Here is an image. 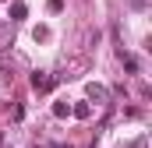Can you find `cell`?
Returning a JSON list of instances; mask_svg holds the SVG:
<instances>
[{
    "label": "cell",
    "instance_id": "2",
    "mask_svg": "<svg viewBox=\"0 0 152 148\" xmlns=\"http://www.w3.org/2000/svg\"><path fill=\"white\" fill-rule=\"evenodd\" d=\"M85 92H88V99H92V102H99V106H106V102H110V92H106L103 85H96V81H92Z\"/></svg>",
    "mask_w": 152,
    "mask_h": 148
},
{
    "label": "cell",
    "instance_id": "3",
    "mask_svg": "<svg viewBox=\"0 0 152 148\" xmlns=\"http://www.w3.org/2000/svg\"><path fill=\"white\" fill-rule=\"evenodd\" d=\"M25 14H28V7H25L21 0H14V4H11V21H21Z\"/></svg>",
    "mask_w": 152,
    "mask_h": 148
},
{
    "label": "cell",
    "instance_id": "7",
    "mask_svg": "<svg viewBox=\"0 0 152 148\" xmlns=\"http://www.w3.org/2000/svg\"><path fill=\"white\" fill-rule=\"evenodd\" d=\"M131 148H149V141H145V138H138V141H134Z\"/></svg>",
    "mask_w": 152,
    "mask_h": 148
},
{
    "label": "cell",
    "instance_id": "6",
    "mask_svg": "<svg viewBox=\"0 0 152 148\" xmlns=\"http://www.w3.org/2000/svg\"><path fill=\"white\" fill-rule=\"evenodd\" d=\"M46 7H50V11H53V14H60V11H64V0H50V4H46Z\"/></svg>",
    "mask_w": 152,
    "mask_h": 148
},
{
    "label": "cell",
    "instance_id": "4",
    "mask_svg": "<svg viewBox=\"0 0 152 148\" xmlns=\"http://www.w3.org/2000/svg\"><path fill=\"white\" fill-rule=\"evenodd\" d=\"M71 113H75L78 120H88V113H92V106H88V102H78V106H71Z\"/></svg>",
    "mask_w": 152,
    "mask_h": 148
},
{
    "label": "cell",
    "instance_id": "1",
    "mask_svg": "<svg viewBox=\"0 0 152 148\" xmlns=\"http://www.w3.org/2000/svg\"><path fill=\"white\" fill-rule=\"evenodd\" d=\"M53 85H57V78H53L50 71H36L32 74V88H36V92H50Z\"/></svg>",
    "mask_w": 152,
    "mask_h": 148
},
{
    "label": "cell",
    "instance_id": "8",
    "mask_svg": "<svg viewBox=\"0 0 152 148\" xmlns=\"http://www.w3.org/2000/svg\"><path fill=\"white\" fill-rule=\"evenodd\" d=\"M53 148H71V145H53Z\"/></svg>",
    "mask_w": 152,
    "mask_h": 148
},
{
    "label": "cell",
    "instance_id": "5",
    "mask_svg": "<svg viewBox=\"0 0 152 148\" xmlns=\"http://www.w3.org/2000/svg\"><path fill=\"white\" fill-rule=\"evenodd\" d=\"M53 116H71V102H53Z\"/></svg>",
    "mask_w": 152,
    "mask_h": 148
}]
</instances>
